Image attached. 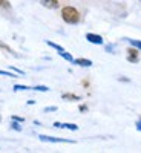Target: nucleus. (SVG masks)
Segmentation results:
<instances>
[{
	"mask_svg": "<svg viewBox=\"0 0 141 153\" xmlns=\"http://www.w3.org/2000/svg\"><path fill=\"white\" fill-rule=\"evenodd\" d=\"M61 17L66 23L69 25H75L80 22V12L77 11L74 6H65L61 9Z\"/></svg>",
	"mask_w": 141,
	"mask_h": 153,
	"instance_id": "nucleus-1",
	"label": "nucleus"
},
{
	"mask_svg": "<svg viewBox=\"0 0 141 153\" xmlns=\"http://www.w3.org/2000/svg\"><path fill=\"white\" fill-rule=\"evenodd\" d=\"M86 40L94 45H103V38L97 34H86Z\"/></svg>",
	"mask_w": 141,
	"mask_h": 153,
	"instance_id": "nucleus-2",
	"label": "nucleus"
},
{
	"mask_svg": "<svg viewBox=\"0 0 141 153\" xmlns=\"http://www.w3.org/2000/svg\"><path fill=\"white\" fill-rule=\"evenodd\" d=\"M40 3L45 6V8H49V9H55L58 8V0H40Z\"/></svg>",
	"mask_w": 141,
	"mask_h": 153,
	"instance_id": "nucleus-3",
	"label": "nucleus"
},
{
	"mask_svg": "<svg viewBox=\"0 0 141 153\" xmlns=\"http://www.w3.org/2000/svg\"><path fill=\"white\" fill-rule=\"evenodd\" d=\"M127 60L132 61V63H137V61L140 60L138 51H137V49H129V51H127Z\"/></svg>",
	"mask_w": 141,
	"mask_h": 153,
	"instance_id": "nucleus-4",
	"label": "nucleus"
},
{
	"mask_svg": "<svg viewBox=\"0 0 141 153\" xmlns=\"http://www.w3.org/2000/svg\"><path fill=\"white\" fill-rule=\"evenodd\" d=\"M75 65H78V66H83V68H89V66H92V61L91 60H86V58H77L74 60Z\"/></svg>",
	"mask_w": 141,
	"mask_h": 153,
	"instance_id": "nucleus-5",
	"label": "nucleus"
},
{
	"mask_svg": "<svg viewBox=\"0 0 141 153\" xmlns=\"http://www.w3.org/2000/svg\"><path fill=\"white\" fill-rule=\"evenodd\" d=\"M61 98L63 100H69V101H80L81 100L78 95H74V94H63Z\"/></svg>",
	"mask_w": 141,
	"mask_h": 153,
	"instance_id": "nucleus-6",
	"label": "nucleus"
},
{
	"mask_svg": "<svg viewBox=\"0 0 141 153\" xmlns=\"http://www.w3.org/2000/svg\"><path fill=\"white\" fill-rule=\"evenodd\" d=\"M63 58H65V60H68V61H74V58H72V55L71 54H68V52H65V51H61V52H58Z\"/></svg>",
	"mask_w": 141,
	"mask_h": 153,
	"instance_id": "nucleus-7",
	"label": "nucleus"
},
{
	"mask_svg": "<svg viewBox=\"0 0 141 153\" xmlns=\"http://www.w3.org/2000/svg\"><path fill=\"white\" fill-rule=\"evenodd\" d=\"M46 43H48V45H49L51 48H54V49H57L58 52H61V51H65V49H63L61 46H58V45H55V43H52V42H46Z\"/></svg>",
	"mask_w": 141,
	"mask_h": 153,
	"instance_id": "nucleus-8",
	"label": "nucleus"
},
{
	"mask_svg": "<svg viewBox=\"0 0 141 153\" xmlns=\"http://www.w3.org/2000/svg\"><path fill=\"white\" fill-rule=\"evenodd\" d=\"M129 42H131V45H132L134 48H137V49L141 51V42H140V40H129Z\"/></svg>",
	"mask_w": 141,
	"mask_h": 153,
	"instance_id": "nucleus-9",
	"label": "nucleus"
},
{
	"mask_svg": "<svg viewBox=\"0 0 141 153\" xmlns=\"http://www.w3.org/2000/svg\"><path fill=\"white\" fill-rule=\"evenodd\" d=\"M63 127H66V129H69V130H78V126H75V124H63Z\"/></svg>",
	"mask_w": 141,
	"mask_h": 153,
	"instance_id": "nucleus-10",
	"label": "nucleus"
},
{
	"mask_svg": "<svg viewBox=\"0 0 141 153\" xmlns=\"http://www.w3.org/2000/svg\"><path fill=\"white\" fill-rule=\"evenodd\" d=\"M34 89H35V91H40V92H48V91H49L46 86H35Z\"/></svg>",
	"mask_w": 141,
	"mask_h": 153,
	"instance_id": "nucleus-11",
	"label": "nucleus"
},
{
	"mask_svg": "<svg viewBox=\"0 0 141 153\" xmlns=\"http://www.w3.org/2000/svg\"><path fill=\"white\" fill-rule=\"evenodd\" d=\"M0 75H5V76H12V78L16 76L12 72H8V71H0Z\"/></svg>",
	"mask_w": 141,
	"mask_h": 153,
	"instance_id": "nucleus-12",
	"label": "nucleus"
},
{
	"mask_svg": "<svg viewBox=\"0 0 141 153\" xmlns=\"http://www.w3.org/2000/svg\"><path fill=\"white\" fill-rule=\"evenodd\" d=\"M26 89H29V87L28 86H20V84L14 86V91H26Z\"/></svg>",
	"mask_w": 141,
	"mask_h": 153,
	"instance_id": "nucleus-13",
	"label": "nucleus"
},
{
	"mask_svg": "<svg viewBox=\"0 0 141 153\" xmlns=\"http://www.w3.org/2000/svg\"><path fill=\"white\" fill-rule=\"evenodd\" d=\"M12 127H14V129H16V130H19V132L22 130V127H20V126H19L17 123H12Z\"/></svg>",
	"mask_w": 141,
	"mask_h": 153,
	"instance_id": "nucleus-14",
	"label": "nucleus"
},
{
	"mask_svg": "<svg viewBox=\"0 0 141 153\" xmlns=\"http://www.w3.org/2000/svg\"><path fill=\"white\" fill-rule=\"evenodd\" d=\"M12 120H14V121H19V123L23 121V118H20V117H12Z\"/></svg>",
	"mask_w": 141,
	"mask_h": 153,
	"instance_id": "nucleus-15",
	"label": "nucleus"
},
{
	"mask_svg": "<svg viewBox=\"0 0 141 153\" xmlns=\"http://www.w3.org/2000/svg\"><path fill=\"white\" fill-rule=\"evenodd\" d=\"M49 110H51V112H52V110H57V107H48L46 112H49Z\"/></svg>",
	"mask_w": 141,
	"mask_h": 153,
	"instance_id": "nucleus-16",
	"label": "nucleus"
},
{
	"mask_svg": "<svg viewBox=\"0 0 141 153\" xmlns=\"http://www.w3.org/2000/svg\"><path fill=\"white\" fill-rule=\"evenodd\" d=\"M137 129H138V130H141V121H140V123L137 124Z\"/></svg>",
	"mask_w": 141,
	"mask_h": 153,
	"instance_id": "nucleus-17",
	"label": "nucleus"
}]
</instances>
